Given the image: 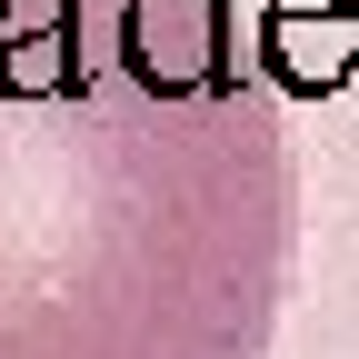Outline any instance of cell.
Returning a JSON list of instances; mask_svg holds the SVG:
<instances>
[{
    "label": "cell",
    "instance_id": "cell-1",
    "mask_svg": "<svg viewBox=\"0 0 359 359\" xmlns=\"http://www.w3.org/2000/svg\"><path fill=\"white\" fill-rule=\"evenodd\" d=\"M250 60L280 90H299V100H330V90L359 80V11L349 0H269Z\"/></svg>",
    "mask_w": 359,
    "mask_h": 359
}]
</instances>
